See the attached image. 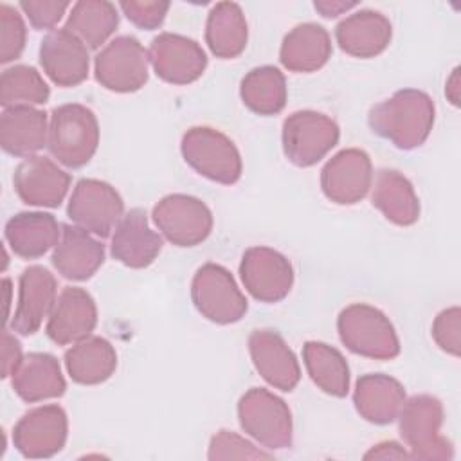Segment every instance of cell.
<instances>
[{
  "label": "cell",
  "mask_w": 461,
  "mask_h": 461,
  "mask_svg": "<svg viewBox=\"0 0 461 461\" xmlns=\"http://www.w3.org/2000/svg\"><path fill=\"white\" fill-rule=\"evenodd\" d=\"M59 229L49 212H18L5 223V240L16 256L36 259L58 245Z\"/></svg>",
  "instance_id": "28"
},
{
  "label": "cell",
  "mask_w": 461,
  "mask_h": 461,
  "mask_svg": "<svg viewBox=\"0 0 461 461\" xmlns=\"http://www.w3.org/2000/svg\"><path fill=\"white\" fill-rule=\"evenodd\" d=\"M124 212L121 194L97 178H81L68 200L67 214L81 229L108 238Z\"/></svg>",
  "instance_id": "11"
},
{
  "label": "cell",
  "mask_w": 461,
  "mask_h": 461,
  "mask_svg": "<svg viewBox=\"0 0 461 461\" xmlns=\"http://www.w3.org/2000/svg\"><path fill=\"white\" fill-rule=\"evenodd\" d=\"M65 366L70 378L81 385L106 382L117 367V353L103 337H86L65 353Z\"/></svg>",
  "instance_id": "30"
},
{
  "label": "cell",
  "mask_w": 461,
  "mask_h": 461,
  "mask_svg": "<svg viewBox=\"0 0 461 461\" xmlns=\"http://www.w3.org/2000/svg\"><path fill=\"white\" fill-rule=\"evenodd\" d=\"M369 128L400 149L421 146L434 126V103L429 94L416 88L394 92L375 104L367 115Z\"/></svg>",
  "instance_id": "1"
},
{
  "label": "cell",
  "mask_w": 461,
  "mask_h": 461,
  "mask_svg": "<svg viewBox=\"0 0 461 461\" xmlns=\"http://www.w3.org/2000/svg\"><path fill=\"white\" fill-rule=\"evenodd\" d=\"M47 113L34 106H11L0 117V144L14 157H31L47 146Z\"/></svg>",
  "instance_id": "25"
},
{
  "label": "cell",
  "mask_w": 461,
  "mask_h": 461,
  "mask_svg": "<svg viewBox=\"0 0 461 461\" xmlns=\"http://www.w3.org/2000/svg\"><path fill=\"white\" fill-rule=\"evenodd\" d=\"M445 94L448 97V101L457 106L459 104V67H456L450 74V77L447 79V86H445Z\"/></svg>",
  "instance_id": "44"
},
{
  "label": "cell",
  "mask_w": 461,
  "mask_h": 461,
  "mask_svg": "<svg viewBox=\"0 0 461 461\" xmlns=\"http://www.w3.org/2000/svg\"><path fill=\"white\" fill-rule=\"evenodd\" d=\"M240 95L250 112L258 115H276L286 104V79L277 67H256L241 79Z\"/></svg>",
  "instance_id": "32"
},
{
  "label": "cell",
  "mask_w": 461,
  "mask_h": 461,
  "mask_svg": "<svg viewBox=\"0 0 461 461\" xmlns=\"http://www.w3.org/2000/svg\"><path fill=\"white\" fill-rule=\"evenodd\" d=\"M58 283L54 276L40 265L25 268L20 276L18 304L9 321V328L20 335H32L56 304Z\"/></svg>",
  "instance_id": "17"
},
{
  "label": "cell",
  "mask_w": 461,
  "mask_h": 461,
  "mask_svg": "<svg viewBox=\"0 0 461 461\" xmlns=\"http://www.w3.org/2000/svg\"><path fill=\"white\" fill-rule=\"evenodd\" d=\"M403 402V385L389 375L367 373L362 375L355 384V409L369 423L387 425L394 421L400 414Z\"/></svg>",
  "instance_id": "24"
},
{
  "label": "cell",
  "mask_w": 461,
  "mask_h": 461,
  "mask_svg": "<svg viewBox=\"0 0 461 461\" xmlns=\"http://www.w3.org/2000/svg\"><path fill=\"white\" fill-rule=\"evenodd\" d=\"M99 146V124L94 112L70 103L52 110L47 148L67 167H81L90 162Z\"/></svg>",
  "instance_id": "2"
},
{
  "label": "cell",
  "mask_w": 461,
  "mask_h": 461,
  "mask_svg": "<svg viewBox=\"0 0 461 461\" xmlns=\"http://www.w3.org/2000/svg\"><path fill=\"white\" fill-rule=\"evenodd\" d=\"M40 63L58 86H76L88 77V49L65 27L49 32L41 40Z\"/></svg>",
  "instance_id": "18"
},
{
  "label": "cell",
  "mask_w": 461,
  "mask_h": 461,
  "mask_svg": "<svg viewBox=\"0 0 461 461\" xmlns=\"http://www.w3.org/2000/svg\"><path fill=\"white\" fill-rule=\"evenodd\" d=\"M209 459H272L270 452L256 448L250 441L230 430H220L211 438Z\"/></svg>",
  "instance_id": "37"
},
{
  "label": "cell",
  "mask_w": 461,
  "mask_h": 461,
  "mask_svg": "<svg viewBox=\"0 0 461 461\" xmlns=\"http://www.w3.org/2000/svg\"><path fill=\"white\" fill-rule=\"evenodd\" d=\"M241 429L270 450L292 447L294 423L285 400L263 387L249 389L238 402Z\"/></svg>",
  "instance_id": "6"
},
{
  "label": "cell",
  "mask_w": 461,
  "mask_h": 461,
  "mask_svg": "<svg viewBox=\"0 0 461 461\" xmlns=\"http://www.w3.org/2000/svg\"><path fill=\"white\" fill-rule=\"evenodd\" d=\"M249 351L258 373L276 389L290 393L301 380V367L285 339L274 330H254Z\"/></svg>",
  "instance_id": "20"
},
{
  "label": "cell",
  "mask_w": 461,
  "mask_h": 461,
  "mask_svg": "<svg viewBox=\"0 0 461 461\" xmlns=\"http://www.w3.org/2000/svg\"><path fill=\"white\" fill-rule=\"evenodd\" d=\"M148 54L155 74L171 85H189L196 81L207 67L205 50L194 40L175 32H160L155 36Z\"/></svg>",
  "instance_id": "15"
},
{
  "label": "cell",
  "mask_w": 461,
  "mask_h": 461,
  "mask_svg": "<svg viewBox=\"0 0 461 461\" xmlns=\"http://www.w3.org/2000/svg\"><path fill=\"white\" fill-rule=\"evenodd\" d=\"M357 2H344V0H317L313 7L324 16V18H335L353 7H357Z\"/></svg>",
  "instance_id": "43"
},
{
  "label": "cell",
  "mask_w": 461,
  "mask_h": 461,
  "mask_svg": "<svg viewBox=\"0 0 461 461\" xmlns=\"http://www.w3.org/2000/svg\"><path fill=\"white\" fill-rule=\"evenodd\" d=\"M27 29L22 14L9 4H0V61L9 63L22 56Z\"/></svg>",
  "instance_id": "36"
},
{
  "label": "cell",
  "mask_w": 461,
  "mask_h": 461,
  "mask_svg": "<svg viewBox=\"0 0 461 461\" xmlns=\"http://www.w3.org/2000/svg\"><path fill=\"white\" fill-rule=\"evenodd\" d=\"M391 22L378 11L360 9L346 16L335 27L339 47L355 58H375L384 52L391 41Z\"/></svg>",
  "instance_id": "23"
},
{
  "label": "cell",
  "mask_w": 461,
  "mask_h": 461,
  "mask_svg": "<svg viewBox=\"0 0 461 461\" xmlns=\"http://www.w3.org/2000/svg\"><path fill=\"white\" fill-rule=\"evenodd\" d=\"M337 330L342 344L362 357L375 360H391L400 355V340L391 321L378 308L364 303L346 306Z\"/></svg>",
  "instance_id": "3"
},
{
  "label": "cell",
  "mask_w": 461,
  "mask_h": 461,
  "mask_svg": "<svg viewBox=\"0 0 461 461\" xmlns=\"http://www.w3.org/2000/svg\"><path fill=\"white\" fill-rule=\"evenodd\" d=\"M328 31L313 22L295 25L281 43L279 59L290 72H315L331 58Z\"/></svg>",
  "instance_id": "26"
},
{
  "label": "cell",
  "mask_w": 461,
  "mask_h": 461,
  "mask_svg": "<svg viewBox=\"0 0 461 461\" xmlns=\"http://www.w3.org/2000/svg\"><path fill=\"white\" fill-rule=\"evenodd\" d=\"M67 434V414L52 403L25 412L13 429V443L23 457L45 459L65 447Z\"/></svg>",
  "instance_id": "13"
},
{
  "label": "cell",
  "mask_w": 461,
  "mask_h": 461,
  "mask_svg": "<svg viewBox=\"0 0 461 461\" xmlns=\"http://www.w3.org/2000/svg\"><path fill=\"white\" fill-rule=\"evenodd\" d=\"M119 7L122 9L124 16L133 25H137L139 29L151 31V29H157V27L162 25V22H164V18L167 14V9H169V2H160V0H155V2L126 0V2H121Z\"/></svg>",
  "instance_id": "39"
},
{
  "label": "cell",
  "mask_w": 461,
  "mask_h": 461,
  "mask_svg": "<svg viewBox=\"0 0 461 461\" xmlns=\"http://www.w3.org/2000/svg\"><path fill=\"white\" fill-rule=\"evenodd\" d=\"M339 137L337 122L313 110L294 112L283 122V151L299 167L317 164L339 142Z\"/></svg>",
  "instance_id": "8"
},
{
  "label": "cell",
  "mask_w": 461,
  "mask_h": 461,
  "mask_svg": "<svg viewBox=\"0 0 461 461\" xmlns=\"http://www.w3.org/2000/svg\"><path fill=\"white\" fill-rule=\"evenodd\" d=\"M104 261V245L88 230L76 225H61V236L52 252L54 268L67 279L85 281Z\"/></svg>",
  "instance_id": "22"
},
{
  "label": "cell",
  "mask_w": 461,
  "mask_h": 461,
  "mask_svg": "<svg viewBox=\"0 0 461 461\" xmlns=\"http://www.w3.org/2000/svg\"><path fill=\"white\" fill-rule=\"evenodd\" d=\"M95 324L97 306L94 297L85 288L67 286L56 299L45 331L52 342L65 346L90 337Z\"/></svg>",
  "instance_id": "19"
},
{
  "label": "cell",
  "mask_w": 461,
  "mask_h": 461,
  "mask_svg": "<svg viewBox=\"0 0 461 461\" xmlns=\"http://www.w3.org/2000/svg\"><path fill=\"white\" fill-rule=\"evenodd\" d=\"M119 14L112 2L81 0L72 5L65 29L76 34L88 49H99L117 29Z\"/></svg>",
  "instance_id": "34"
},
{
  "label": "cell",
  "mask_w": 461,
  "mask_h": 461,
  "mask_svg": "<svg viewBox=\"0 0 461 461\" xmlns=\"http://www.w3.org/2000/svg\"><path fill=\"white\" fill-rule=\"evenodd\" d=\"M13 184L23 203L58 207L70 187V175L50 158L32 155L16 166Z\"/></svg>",
  "instance_id": "16"
},
{
  "label": "cell",
  "mask_w": 461,
  "mask_h": 461,
  "mask_svg": "<svg viewBox=\"0 0 461 461\" xmlns=\"http://www.w3.org/2000/svg\"><path fill=\"white\" fill-rule=\"evenodd\" d=\"M22 360H23V355H22V346H20L18 339L9 330H4V333H2V378L13 376V373L18 369Z\"/></svg>",
  "instance_id": "41"
},
{
  "label": "cell",
  "mask_w": 461,
  "mask_h": 461,
  "mask_svg": "<svg viewBox=\"0 0 461 461\" xmlns=\"http://www.w3.org/2000/svg\"><path fill=\"white\" fill-rule=\"evenodd\" d=\"M162 250V238L149 227L144 209H131L117 223L112 236V256L130 267L151 265Z\"/></svg>",
  "instance_id": "21"
},
{
  "label": "cell",
  "mask_w": 461,
  "mask_h": 461,
  "mask_svg": "<svg viewBox=\"0 0 461 461\" xmlns=\"http://www.w3.org/2000/svg\"><path fill=\"white\" fill-rule=\"evenodd\" d=\"M303 360L313 384L326 394L342 398L349 391V367L344 355L324 342L310 340L303 346Z\"/></svg>",
  "instance_id": "33"
},
{
  "label": "cell",
  "mask_w": 461,
  "mask_h": 461,
  "mask_svg": "<svg viewBox=\"0 0 461 461\" xmlns=\"http://www.w3.org/2000/svg\"><path fill=\"white\" fill-rule=\"evenodd\" d=\"M14 393L29 403L59 398L65 389V378L56 357L49 353H29L11 376Z\"/></svg>",
  "instance_id": "27"
},
{
  "label": "cell",
  "mask_w": 461,
  "mask_h": 461,
  "mask_svg": "<svg viewBox=\"0 0 461 461\" xmlns=\"http://www.w3.org/2000/svg\"><path fill=\"white\" fill-rule=\"evenodd\" d=\"M194 308L211 322L232 324L247 313V299L232 274L216 263L202 265L191 283Z\"/></svg>",
  "instance_id": "7"
},
{
  "label": "cell",
  "mask_w": 461,
  "mask_h": 461,
  "mask_svg": "<svg viewBox=\"0 0 461 461\" xmlns=\"http://www.w3.org/2000/svg\"><path fill=\"white\" fill-rule=\"evenodd\" d=\"M373 184L371 158L364 149L348 148L333 155L321 171V187L339 205L360 202Z\"/></svg>",
  "instance_id": "14"
},
{
  "label": "cell",
  "mask_w": 461,
  "mask_h": 461,
  "mask_svg": "<svg viewBox=\"0 0 461 461\" xmlns=\"http://www.w3.org/2000/svg\"><path fill=\"white\" fill-rule=\"evenodd\" d=\"M247 20L238 4L218 2L212 5L205 23V43L216 58L232 59L240 56L247 47Z\"/></svg>",
  "instance_id": "31"
},
{
  "label": "cell",
  "mask_w": 461,
  "mask_h": 461,
  "mask_svg": "<svg viewBox=\"0 0 461 461\" xmlns=\"http://www.w3.org/2000/svg\"><path fill=\"white\" fill-rule=\"evenodd\" d=\"M400 436L416 459H450L452 443L439 434L443 405L432 394H416L403 402L400 414Z\"/></svg>",
  "instance_id": "5"
},
{
  "label": "cell",
  "mask_w": 461,
  "mask_h": 461,
  "mask_svg": "<svg viewBox=\"0 0 461 461\" xmlns=\"http://www.w3.org/2000/svg\"><path fill=\"white\" fill-rule=\"evenodd\" d=\"M149 54L133 36H117L94 61L97 83L106 90L128 94L144 86L148 81Z\"/></svg>",
  "instance_id": "9"
},
{
  "label": "cell",
  "mask_w": 461,
  "mask_h": 461,
  "mask_svg": "<svg viewBox=\"0 0 461 461\" xmlns=\"http://www.w3.org/2000/svg\"><path fill=\"white\" fill-rule=\"evenodd\" d=\"M70 7L68 2H58V0H23L20 2V9L29 18L31 25L38 31L54 27L65 11Z\"/></svg>",
  "instance_id": "40"
},
{
  "label": "cell",
  "mask_w": 461,
  "mask_h": 461,
  "mask_svg": "<svg viewBox=\"0 0 461 461\" xmlns=\"http://www.w3.org/2000/svg\"><path fill=\"white\" fill-rule=\"evenodd\" d=\"M184 160L202 176L232 185L241 176V157L234 142L209 126L189 128L180 142Z\"/></svg>",
  "instance_id": "4"
},
{
  "label": "cell",
  "mask_w": 461,
  "mask_h": 461,
  "mask_svg": "<svg viewBox=\"0 0 461 461\" xmlns=\"http://www.w3.org/2000/svg\"><path fill=\"white\" fill-rule=\"evenodd\" d=\"M153 221L167 241L176 247H194L212 230V212L196 196L167 194L153 207Z\"/></svg>",
  "instance_id": "10"
},
{
  "label": "cell",
  "mask_w": 461,
  "mask_h": 461,
  "mask_svg": "<svg viewBox=\"0 0 461 461\" xmlns=\"http://www.w3.org/2000/svg\"><path fill=\"white\" fill-rule=\"evenodd\" d=\"M432 337L436 344L448 355L461 353V310L459 306L447 308L438 313L432 322Z\"/></svg>",
  "instance_id": "38"
},
{
  "label": "cell",
  "mask_w": 461,
  "mask_h": 461,
  "mask_svg": "<svg viewBox=\"0 0 461 461\" xmlns=\"http://www.w3.org/2000/svg\"><path fill=\"white\" fill-rule=\"evenodd\" d=\"M240 276L247 292L261 303H277L294 285L292 263L270 247H250L240 263Z\"/></svg>",
  "instance_id": "12"
},
{
  "label": "cell",
  "mask_w": 461,
  "mask_h": 461,
  "mask_svg": "<svg viewBox=\"0 0 461 461\" xmlns=\"http://www.w3.org/2000/svg\"><path fill=\"white\" fill-rule=\"evenodd\" d=\"M371 203L394 225H412L420 218V202L412 184L396 169H380L375 176Z\"/></svg>",
  "instance_id": "29"
},
{
  "label": "cell",
  "mask_w": 461,
  "mask_h": 461,
  "mask_svg": "<svg viewBox=\"0 0 461 461\" xmlns=\"http://www.w3.org/2000/svg\"><path fill=\"white\" fill-rule=\"evenodd\" d=\"M411 457L396 441H382L364 454V459H405Z\"/></svg>",
  "instance_id": "42"
},
{
  "label": "cell",
  "mask_w": 461,
  "mask_h": 461,
  "mask_svg": "<svg viewBox=\"0 0 461 461\" xmlns=\"http://www.w3.org/2000/svg\"><path fill=\"white\" fill-rule=\"evenodd\" d=\"M49 95L50 88L34 67L14 65L0 76V104L5 108L45 104Z\"/></svg>",
  "instance_id": "35"
}]
</instances>
